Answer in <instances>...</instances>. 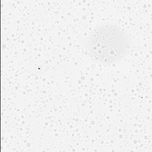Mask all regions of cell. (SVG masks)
I'll use <instances>...</instances> for the list:
<instances>
[{
    "label": "cell",
    "instance_id": "6da1fadb",
    "mask_svg": "<svg viewBox=\"0 0 152 152\" xmlns=\"http://www.w3.org/2000/svg\"><path fill=\"white\" fill-rule=\"evenodd\" d=\"M132 39L121 26L103 23L96 26L84 42L86 53L92 60L108 66L121 61L130 52Z\"/></svg>",
    "mask_w": 152,
    "mask_h": 152
}]
</instances>
